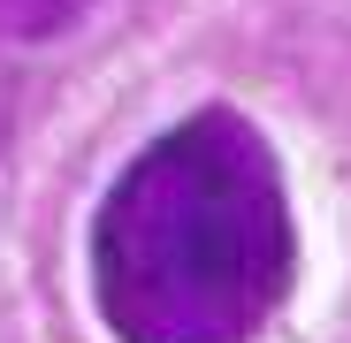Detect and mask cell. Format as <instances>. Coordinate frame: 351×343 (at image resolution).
I'll use <instances>...</instances> for the list:
<instances>
[{
    "instance_id": "1",
    "label": "cell",
    "mask_w": 351,
    "mask_h": 343,
    "mask_svg": "<svg viewBox=\"0 0 351 343\" xmlns=\"http://www.w3.org/2000/svg\"><path fill=\"white\" fill-rule=\"evenodd\" d=\"M290 275V191L237 107L160 130L92 214V305L114 343H252Z\"/></svg>"
},
{
    "instance_id": "2",
    "label": "cell",
    "mask_w": 351,
    "mask_h": 343,
    "mask_svg": "<svg viewBox=\"0 0 351 343\" xmlns=\"http://www.w3.org/2000/svg\"><path fill=\"white\" fill-rule=\"evenodd\" d=\"M84 0H0V31H16V38H38V31H62L77 23Z\"/></svg>"
}]
</instances>
